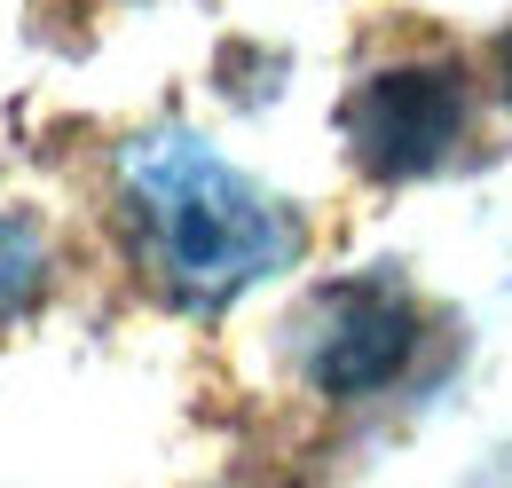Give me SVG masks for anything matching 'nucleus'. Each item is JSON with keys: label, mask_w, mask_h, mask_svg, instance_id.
<instances>
[{"label": "nucleus", "mask_w": 512, "mask_h": 488, "mask_svg": "<svg viewBox=\"0 0 512 488\" xmlns=\"http://www.w3.org/2000/svg\"><path fill=\"white\" fill-rule=\"evenodd\" d=\"M127 221L150 252V276L190 307L237 300L253 276L292 260V213H276L190 134H166L127 158Z\"/></svg>", "instance_id": "1"}, {"label": "nucleus", "mask_w": 512, "mask_h": 488, "mask_svg": "<svg viewBox=\"0 0 512 488\" xmlns=\"http://www.w3.org/2000/svg\"><path fill=\"white\" fill-rule=\"evenodd\" d=\"M465 71L457 63H394L379 79H363L347 95V150L363 158V174L402 182V174H434L449 150L465 142Z\"/></svg>", "instance_id": "2"}, {"label": "nucleus", "mask_w": 512, "mask_h": 488, "mask_svg": "<svg viewBox=\"0 0 512 488\" xmlns=\"http://www.w3.org/2000/svg\"><path fill=\"white\" fill-rule=\"evenodd\" d=\"M418 347V307L386 284H355L316 331V386L323 394H379Z\"/></svg>", "instance_id": "3"}, {"label": "nucleus", "mask_w": 512, "mask_h": 488, "mask_svg": "<svg viewBox=\"0 0 512 488\" xmlns=\"http://www.w3.org/2000/svg\"><path fill=\"white\" fill-rule=\"evenodd\" d=\"M40 268H48L40 237H32L24 221H0V315H8V307H24L32 292H40Z\"/></svg>", "instance_id": "4"}, {"label": "nucleus", "mask_w": 512, "mask_h": 488, "mask_svg": "<svg viewBox=\"0 0 512 488\" xmlns=\"http://www.w3.org/2000/svg\"><path fill=\"white\" fill-rule=\"evenodd\" d=\"M505 95H512V40H505Z\"/></svg>", "instance_id": "5"}]
</instances>
